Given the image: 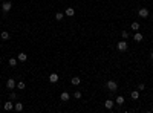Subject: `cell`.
<instances>
[{
  "instance_id": "obj_28",
  "label": "cell",
  "mask_w": 153,
  "mask_h": 113,
  "mask_svg": "<svg viewBox=\"0 0 153 113\" xmlns=\"http://www.w3.org/2000/svg\"><path fill=\"white\" fill-rule=\"evenodd\" d=\"M152 108H153V106H152Z\"/></svg>"
},
{
  "instance_id": "obj_14",
  "label": "cell",
  "mask_w": 153,
  "mask_h": 113,
  "mask_svg": "<svg viewBox=\"0 0 153 113\" xmlns=\"http://www.w3.org/2000/svg\"><path fill=\"white\" fill-rule=\"evenodd\" d=\"M71 83H72L73 86H78V84L81 83V78H78V77H73V78L71 79Z\"/></svg>"
},
{
  "instance_id": "obj_8",
  "label": "cell",
  "mask_w": 153,
  "mask_h": 113,
  "mask_svg": "<svg viewBox=\"0 0 153 113\" xmlns=\"http://www.w3.org/2000/svg\"><path fill=\"white\" fill-rule=\"evenodd\" d=\"M69 98H71V95H69L67 92H63V93L60 95V99H61V101H64V102H67Z\"/></svg>"
},
{
  "instance_id": "obj_7",
  "label": "cell",
  "mask_w": 153,
  "mask_h": 113,
  "mask_svg": "<svg viewBox=\"0 0 153 113\" xmlns=\"http://www.w3.org/2000/svg\"><path fill=\"white\" fill-rule=\"evenodd\" d=\"M3 108H5L6 112L12 110V108H14V102H12V99H11V101H8V102H5V106H3Z\"/></svg>"
},
{
  "instance_id": "obj_5",
  "label": "cell",
  "mask_w": 153,
  "mask_h": 113,
  "mask_svg": "<svg viewBox=\"0 0 153 113\" xmlns=\"http://www.w3.org/2000/svg\"><path fill=\"white\" fill-rule=\"evenodd\" d=\"M6 87H8V89H15V79L14 78H9V79H8V81H6Z\"/></svg>"
},
{
  "instance_id": "obj_4",
  "label": "cell",
  "mask_w": 153,
  "mask_h": 113,
  "mask_svg": "<svg viewBox=\"0 0 153 113\" xmlns=\"http://www.w3.org/2000/svg\"><path fill=\"white\" fill-rule=\"evenodd\" d=\"M11 8H12V3L11 2H3V5H2V9H3V12H9L11 11Z\"/></svg>"
},
{
  "instance_id": "obj_10",
  "label": "cell",
  "mask_w": 153,
  "mask_h": 113,
  "mask_svg": "<svg viewBox=\"0 0 153 113\" xmlns=\"http://www.w3.org/2000/svg\"><path fill=\"white\" fill-rule=\"evenodd\" d=\"M113 101H112V99H107V101L104 102V106H106V108H109V110H112V108H113Z\"/></svg>"
},
{
  "instance_id": "obj_20",
  "label": "cell",
  "mask_w": 153,
  "mask_h": 113,
  "mask_svg": "<svg viewBox=\"0 0 153 113\" xmlns=\"http://www.w3.org/2000/svg\"><path fill=\"white\" fill-rule=\"evenodd\" d=\"M132 29H133V31H138V29H139V23L133 22V23H132Z\"/></svg>"
},
{
  "instance_id": "obj_24",
  "label": "cell",
  "mask_w": 153,
  "mask_h": 113,
  "mask_svg": "<svg viewBox=\"0 0 153 113\" xmlns=\"http://www.w3.org/2000/svg\"><path fill=\"white\" fill-rule=\"evenodd\" d=\"M9 98L12 99V101H14V99H17V93H15V92H11V93H9Z\"/></svg>"
},
{
  "instance_id": "obj_3",
  "label": "cell",
  "mask_w": 153,
  "mask_h": 113,
  "mask_svg": "<svg viewBox=\"0 0 153 113\" xmlns=\"http://www.w3.org/2000/svg\"><path fill=\"white\" fill-rule=\"evenodd\" d=\"M148 14H150V12H148L147 8H141V9L138 11V15H139V17H142V18H147Z\"/></svg>"
},
{
  "instance_id": "obj_12",
  "label": "cell",
  "mask_w": 153,
  "mask_h": 113,
  "mask_svg": "<svg viewBox=\"0 0 153 113\" xmlns=\"http://www.w3.org/2000/svg\"><path fill=\"white\" fill-rule=\"evenodd\" d=\"M115 102H116L118 106H122V104L126 102V101H124V96H121V95H119V96H116V99H115Z\"/></svg>"
},
{
  "instance_id": "obj_17",
  "label": "cell",
  "mask_w": 153,
  "mask_h": 113,
  "mask_svg": "<svg viewBox=\"0 0 153 113\" xmlns=\"http://www.w3.org/2000/svg\"><path fill=\"white\" fill-rule=\"evenodd\" d=\"M0 38H2V41H3V40H8V38H9V32L3 31L2 34H0Z\"/></svg>"
},
{
  "instance_id": "obj_11",
  "label": "cell",
  "mask_w": 153,
  "mask_h": 113,
  "mask_svg": "<svg viewBox=\"0 0 153 113\" xmlns=\"http://www.w3.org/2000/svg\"><path fill=\"white\" fill-rule=\"evenodd\" d=\"M17 58H18V61H23V63H24V61L28 60V55H26V54H24V52H20Z\"/></svg>"
},
{
  "instance_id": "obj_9",
  "label": "cell",
  "mask_w": 153,
  "mask_h": 113,
  "mask_svg": "<svg viewBox=\"0 0 153 113\" xmlns=\"http://www.w3.org/2000/svg\"><path fill=\"white\" fill-rule=\"evenodd\" d=\"M73 14H75V9H73V8H67V9L64 11V15H67V17H72Z\"/></svg>"
},
{
  "instance_id": "obj_26",
  "label": "cell",
  "mask_w": 153,
  "mask_h": 113,
  "mask_svg": "<svg viewBox=\"0 0 153 113\" xmlns=\"http://www.w3.org/2000/svg\"><path fill=\"white\" fill-rule=\"evenodd\" d=\"M150 58H152V61H153V52H152V54H150Z\"/></svg>"
},
{
  "instance_id": "obj_21",
  "label": "cell",
  "mask_w": 153,
  "mask_h": 113,
  "mask_svg": "<svg viewBox=\"0 0 153 113\" xmlns=\"http://www.w3.org/2000/svg\"><path fill=\"white\" fill-rule=\"evenodd\" d=\"M24 87H26V84H24V83H23V81H20V83H18V84H17V89H18V90H23V89H24Z\"/></svg>"
},
{
  "instance_id": "obj_1",
  "label": "cell",
  "mask_w": 153,
  "mask_h": 113,
  "mask_svg": "<svg viewBox=\"0 0 153 113\" xmlns=\"http://www.w3.org/2000/svg\"><path fill=\"white\" fill-rule=\"evenodd\" d=\"M106 87L109 89V92H116V90H118V84H116L115 81H112V79H110V81H107Z\"/></svg>"
},
{
  "instance_id": "obj_22",
  "label": "cell",
  "mask_w": 153,
  "mask_h": 113,
  "mask_svg": "<svg viewBox=\"0 0 153 113\" xmlns=\"http://www.w3.org/2000/svg\"><path fill=\"white\" fill-rule=\"evenodd\" d=\"M81 96H83V95H81V92H80V90H77L75 93H73V98H75V99H80Z\"/></svg>"
},
{
  "instance_id": "obj_6",
  "label": "cell",
  "mask_w": 153,
  "mask_h": 113,
  "mask_svg": "<svg viewBox=\"0 0 153 113\" xmlns=\"http://www.w3.org/2000/svg\"><path fill=\"white\" fill-rule=\"evenodd\" d=\"M58 79H60V77L57 73H51L49 75V81L52 83V84H55V83H58Z\"/></svg>"
},
{
  "instance_id": "obj_27",
  "label": "cell",
  "mask_w": 153,
  "mask_h": 113,
  "mask_svg": "<svg viewBox=\"0 0 153 113\" xmlns=\"http://www.w3.org/2000/svg\"><path fill=\"white\" fill-rule=\"evenodd\" d=\"M0 43H2V38H0Z\"/></svg>"
},
{
  "instance_id": "obj_15",
  "label": "cell",
  "mask_w": 153,
  "mask_h": 113,
  "mask_svg": "<svg viewBox=\"0 0 153 113\" xmlns=\"http://www.w3.org/2000/svg\"><path fill=\"white\" fill-rule=\"evenodd\" d=\"M130 98H132V99H138V98H139V90H133V92L130 93Z\"/></svg>"
},
{
  "instance_id": "obj_16",
  "label": "cell",
  "mask_w": 153,
  "mask_h": 113,
  "mask_svg": "<svg viewBox=\"0 0 153 113\" xmlns=\"http://www.w3.org/2000/svg\"><path fill=\"white\" fill-rule=\"evenodd\" d=\"M63 18H64V14H63V12H57V14H55V20H57V22H61Z\"/></svg>"
},
{
  "instance_id": "obj_23",
  "label": "cell",
  "mask_w": 153,
  "mask_h": 113,
  "mask_svg": "<svg viewBox=\"0 0 153 113\" xmlns=\"http://www.w3.org/2000/svg\"><path fill=\"white\" fill-rule=\"evenodd\" d=\"M121 35H122V38H124V40H127V38L130 37V35H129V32H127V31H122V32H121Z\"/></svg>"
},
{
  "instance_id": "obj_2",
  "label": "cell",
  "mask_w": 153,
  "mask_h": 113,
  "mask_svg": "<svg viewBox=\"0 0 153 113\" xmlns=\"http://www.w3.org/2000/svg\"><path fill=\"white\" fill-rule=\"evenodd\" d=\"M116 48H118V51H119V52H126V51H127V48H129V44H127V41L124 40V41H119V43L116 44Z\"/></svg>"
},
{
  "instance_id": "obj_13",
  "label": "cell",
  "mask_w": 153,
  "mask_h": 113,
  "mask_svg": "<svg viewBox=\"0 0 153 113\" xmlns=\"http://www.w3.org/2000/svg\"><path fill=\"white\" fill-rule=\"evenodd\" d=\"M14 108H15V112H22L23 110V104L22 102H14Z\"/></svg>"
},
{
  "instance_id": "obj_18",
  "label": "cell",
  "mask_w": 153,
  "mask_h": 113,
  "mask_svg": "<svg viewBox=\"0 0 153 113\" xmlns=\"http://www.w3.org/2000/svg\"><path fill=\"white\" fill-rule=\"evenodd\" d=\"M133 38H135V41H142V34H139V32L136 31V34L133 35Z\"/></svg>"
},
{
  "instance_id": "obj_25",
  "label": "cell",
  "mask_w": 153,
  "mask_h": 113,
  "mask_svg": "<svg viewBox=\"0 0 153 113\" xmlns=\"http://www.w3.org/2000/svg\"><path fill=\"white\" fill-rule=\"evenodd\" d=\"M144 89H146V84H144V83H141V84L138 86V90H144Z\"/></svg>"
},
{
  "instance_id": "obj_19",
  "label": "cell",
  "mask_w": 153,
  "mask_h": 113,
  "mask_svg": "<svg viewBox=\"0 0 153 113\" xmlns=\"http://www.w3.org/2000/svg\"><path fill=\"white\" fill-rule=\"evenodd\" d=\"M9 66L11 67H15V66H17V60H15V58H9Z\"/></svg>"
}]
</instances>
